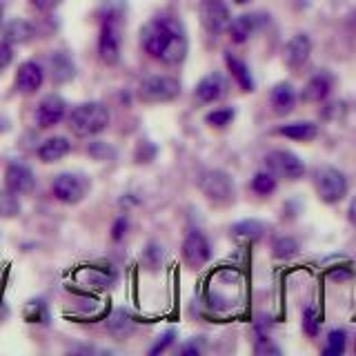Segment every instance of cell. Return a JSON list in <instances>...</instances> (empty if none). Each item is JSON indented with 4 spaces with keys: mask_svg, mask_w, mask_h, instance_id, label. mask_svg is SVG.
Returning a JSON list of instances; mask_svg holds the SVG:
<instances>
[{
    "mask_svg": "<svg viewBox=\"0 0 356 356\" xmlns=\"http://www.w3.org/2000/svg\"><path fill=\"white\" fill-rule=\"evenodd\" d=\"M143 49L165 65H181L187 56V38L176 20H152L140 31Z\"/></svg>",
    "mask_w": 356,
    "mask_h": 356,
    "instance_id": "obj_1",
    "label": "cell"
},
{
    "mask_svg": "<svg viewBox=\"0 0 356 356\" xmlns=\"http://www.w3.org/2000/svg\"><path fill=\"white\" fill-rule=\"evenodd\" d=\"M109 125V111L103 103L89 100L74 107L70 114V127L76 136H96V134L105 131Z\"/></svg>",
    "mask_w": 356,
    "mask_h": 356,
    "instance_id": "obj_2",
    "label": "cell"
},
{
    "mask_svg": "<svg viewBox=\"0 0 356 356\" xmlns=\"http://www.w3.org/2000/svg\"><path fill=\"white\" fill-rule=\"evenodd\" d=\"M314 187L323 203H339L348 194V178L337 167H318L314 172Z\"/></svg>",
    "mask_w": 356,
    "mask_h": 356,
    "instance_id": "obj_3",
    "label": "cell"
},
{
    "mask_svg": "<svg viewBox=\"0 0 356 356\" xmlns=\"http://www.w3.org/2000/svg\"><path fill=\"white\" fill-rule=\"evenodd\" d=\"M181 94V83L172 76H149L138 87L143 103H172Z\"/></svg>",
    "mask_w": 356,
    "mask_h": 356,
    "instance_id": "obj_4",
    "label": "cell"
},
{
    "mask_svg": "<svg viewBox=\"0 0 356 356\" xmlns=\"http://www.w3.org/2000/svg\"><path fill=\"white\" fill-rule=\"evenodd\" d=\"M198 187L203 189V194L214 200V203H229L234 196V181L227 172L222 170H207L200 174Z\"/></svg>",
    "mask_w": 356,
    "mask_h": 356,
    "instance_id": "obj_5",
    "label": "cell"
},
{
    "mask_svg": "<svg viewBox=\"0 0 356 356\" xmlns=\"http://www.w3.org/2000/svg\"><path fill=\"white\" fill-rule=\"evenodd\" d=\"M265 163H267V170H270L274 176L287 178V181H298V178H303V174H305L303 161H300L294 152H287V149L270 152L265 156Z\"/></svg>",
    "mask_w": 356,
    "mask_h": 356,
    "instance_id": "obj_6",
    "label": "cell"
},
{
    "mask_svg": "<svg viewBox=\"0 0 356 356\" xmlns=\"http://www.w3.org/2000/svg\"><path fill=\"white\" fill-rule=\"evenodd\" d=\"M98 56L105 65H116L120 60V27L114 14L107 16L103 20V27H100Z\"/></svg>",
    "mask_w": 356,
    "mask_h": 356,
    "instance_id": "obj_7",
    "label": "cell"
},
{
    "mask_svg": "<svg viewBox=\"0 0 356 356\" xmlns=\"http://www.w3.org/2000/svg\"><path fill=\"white\" fill-rule=\"evenodd\" d=\"M51 192L54 196L60 200L65 205H76L81 203L87 194V181L85 176L81 174H72V172H65V174H58L54 178L51 183Z\"/></svg>",
    "mask_w": 356,
    "mask_h": 356,
    "instance_id": "obj_8",
    "label": "cell"
},
{
    "mask_svg": "<svg viewBox=\"0 0 356 356\" xmlns=\"http://www.w3.org/2000/svg\"><path fill=\"white\" fill-rule=\"evenodd\" d=\"M200 22H203V27L209 31V33H220L229 27V9L227 5L222 3V0H203L200 3Z\"/></svg>",
    "mask_w": 356,
    "mask_h": 356,
    "instance_id": "obj_9",
    "label": "cell"
},
{
    "mask_svg": "<svg viewBox=\"0 0 356 356\" xmlns=\"http://www.w3.org/2000/svg\"><path fill=\"white\" fill-rule=\"evenodd\" d=\"M5 185L18 196H27L36 189V176H33L31 167L22 163H11L5 172Z\"/></svg>",
    "mask_w": 356,
    "mask_h": 356,
    "instance_id": "obj_10",
    "label": "cell"
},
{
    "mask_svg": "<svg viewBox=\"0 0 356 356\" xmlns=\"http://www.w3.org/2000/svg\"><path fill=\"white\" fill-rule=\"evenodd\" d=\"M65 114H67V103L60 96L51 94L40 100V105L36 109V122H38V127L49 129L58 125V122H63Z\"/></svg>",
    "mask_w": 356,
    "mask_h": 356,
    "instance_id": "obj_11",
    "label": "cell"
},
{
    "mask_svg": "<svg viewBox=\"0 0 356 356\" xmlns=\"http://www.w3.org/2000/svg\"><path fill=\"white\" fill-rule=\"evenodd\" d=\"M211 256L209 241L200 232H189L183 243V259L189 267H203Z\"/></svg>",
    "mask_w": 356,
    "mask_h": 356,
    "instance_id": "obj_12",
    "label": "cell"
},
{
    "mask_svg": "<svg viewBox=\"0 0 356 356\" xmlns=\"http://www.w3.org/2000/svg\"><path fill=\"white\" fill-rule=\"evenodd\" d=\"M44 83V72L38 63L27 60L18 67V74H16V89L20 94H33L38 92Z\"/></svg>",
    "mask_w": 356,
    "mask_h": 356,
    "instance_id": "obj_13",
    "label": "cell"
},
{
    "mask_svg": "<svg viewBox=\"0 0 356 356\" xmlns=\"http://www.w3.org/2000/svg\"><path fill=\"white\" fill-rule=\"evenodd\" d=\"M312 54V40L307 33H296V36L285 44V51H283V60L287 67L292 70H298L303 67Z\"/></svg>",
    "mask_w": 356,
    "mask_h": 356,
    "instance_id": "obj_14",
    "label": "cell"
},
{
    "mask_svg": "<svg viewBox=\"0 0 356 356\" xmlns=\"http://www.w3.org/2000/svg\"><path fill=\"white\" fill-rule=\"evenodd\" d=\"M265 25V16L263 14H243L229 20V36L234 42H245L250 36H254L256 31Z\"/></svg>",
    "mask_w": 356,
    "mask_h": 356,
    "instance_id": "obj_15",
    "label": "cell"
},
{
    "mask_svg": "<svg viewBox=\"0 0 356 356\" xmlns=\"http://www.w3.org/2000/svg\"><path fill=\"white\" fill-rule=\"evenodd\" d=\"M227 92V83L220 74H209L196 85V98L200 103H216Z\"/></svg>",
    "mask_w": 356,
    "mask_h": 356,
    "instance_id": "obj_16",
    "label": "cell"
},
{
    "mask_svg": "<svg viewBox=\"0 0 356 356\" xmlns=\"http://www.w3.org/2000/svg\"><path fill=\"white\" fill-rule=\"evenodd\" d=\"M330 92H332V76L316 74L305 83L303 92H300V100H305V103H321V100H325L330 96Z\"/></svg>",
    "mask_w": 356,
    "mask_h": 356,
    "instance_id": "obj_17",
    "label": "cell"
},
{
    "mask_svg": "<svg viewBox=\"0 0 356 356\" xmlns=\"http://www.w3.org/2000/svg\"><path fill=\"white\" fill-rule=\"evenodd\" d=\"M36 36V27L25 18H11L3 27V40L9 44H25Z\"/></svg>",
    "mask_w": 356,
    "mask_h": 356,
    "instance_id": "obj_18",
    "label": "cell"
},
{
    "mask_svg": "<svg viewBox=\"0 0 356 356\" xmlns=\"http://www.w3.org/2000/svg\"><path fill=\"white\" fill-rule=\"evenodd\" d=\"M72 152V143L65 136H51L38 147V159L42 163H58Z\"/></svg>",
    "mask_w": 356,
    "mask_h": 356,
    "instance_id": "obj_19",
    "label": "cell"
},
{
    "mask_svg": "<svg viewBox=\"0 0 356 356\" xmlns=\"http://www.w3.org/2000/svg\"><path fill=\"white\" fill-rule=\"evenodd\" d=\"M270 103H272V107H274V111H276L278 116L289 114V111H292L294 105H296V92H294V87L289 85V83H278L272 89V94H270Z\"/></svg>",
    "mask_w": 356,
    "mask_h": 356,
    "instance_id": "obj_20",
    "label": "cell"
},
{
    "mask_svg": "<svg viewBox=\"0 0 356 356\" xmlns=\"http://www.w3.org/2000/svg\"><path fill=\"white\" fill-rule=\"evenodd\" d=\"M278 134L292 140H314L318 136V127L314 122L300 120V122H289V125L278 127Z\"/></svg>",
    "mask_w": 356,
    "mask_h": 356,
    "instance_id": "obj_21",
    "label": "cell"
},
{
    "mask_svg": "<svg viewBox=\"0 0 356 356\" xmlns=\"http://www.w3.org/2000/svg\"><path fill=\"white\" fill-rule=\"evenodd\" d=\"M49 67H51V78L56 83H70L74 78V74H76V67H74L72 58L67 54H63V51L51 56Z\"/></svg>",
    "mask_w": 356,
    "mask_h": 356,
    "instance_id": "obj_22",
    "label": "cell"
},
{
    "mask_svg": "<svg viewBox=\"0 0 356 356\" xmlns=\"http://www.w3.org/2000/svg\"><path fill=\"white\" fill-rule=\"evenodd\" d=\"M225 63H227L232 76L236 78V83L241 85L243 92H254V78H252V74L248 70V65H245L241 58H236V56H232V54H225Z\"/></svg>",
    "mask_w": 356,
    "mask_h": 356,
    "instance_id": "obj_23",
    "label": "cell"
},
{
    "mask_svg": "<svg viewBox=\"0 0 356 356\" xmlns=\"http://www.w3.org/2000/svg\"><path fill=\"white\" fill-rule=\"evenodd\" d=\"M265 232V225L261 220H241L232 227V236L236 238H248V241H259Z\"/></svg>",
    "mask_w": 356,
    "mask_h": 356,
    "instance_id": "obj_24",
    "label": "cell"
},
{
    "mask_svg": "<svg viewBox=\"0 0 356 356\" xmlns=\"http://www.w3.org/2000/svg\"><path fill=\"white\" fill-rule=\"evenodd\" d=\"M20 214L18 194L11 189H0V218H16Z\"/></svg>",
    "mask_w": 356,
    "mask_h": 356,
    "instance_id": "obj_25",
    "label": "cell"
},
{
    "mask_svg": "<svg viewBox=\"0 0 356 356\" xmlns=\"http://www.w3.org/2000/svg\"><path fill=\"white\" fill-rule=\"evenodd\" d=\"M252 189L261 196H270L276 189V176L272 172H259L252 178Z\"/></svg>",
    "mask_w": 356,
    "mask_h": 356,
    "instance_id": "obj_26",
    "label": "cell"
},
{
    "mask_svg": "<svg viewBox=\"0 0 356 356\" xmlns=\"http://www.w3.org/2000/svg\"><path fill=\"white\" fill-rule=\"evenodd\" d=\"M345 345H348V334H345L343 330H332L327 334V345H325V350H323V354L339 356L345 352Z\"/></svg>",
    "mask_w": 356,
    "mask_h": 356,
    "instance_id": "obj_27",
    "label": "cell"
},
{
    "mask_svg": "<svg viewBox=\"0 0 356 356\" xmlns=\"http://www.w3.org/2000/svg\"><path fill=\"white\" fill-rule=\"evenodd\" d=\"M234 116H236V111H234L232 107H218L214 111H209V114L205 116V120L211 127H225L234 120Z\"/></svg>",
    "mask_w": 356,
    "mask_h": 356,
    "instance_id": "obj_28",
    "label": "cell"
},
{
    "mask_svg": "<svg viewBox=\"0 0 356 356\" xmlns=\"http://www.w3.org/2000/svg\"><path fill=\"white\" fill-rule=\"evenodd\" d=\"M298 254V243L294 238H289V236H283V238H278L274 243V256L276 259H292V256Z\"/></svg>",
    "mask_w": 356,
    "mask_h": 356,
    "instance_id": "obj_29",
    "label": "cell"
},
{
    "mask_svg": "<svg viewBox=\"0 0 356 356\" xmlns=\"http://www.w3.org/2000/svg\"><path fill=\"white\" fill-rule=\"evenodd\" d=\"M109 330H111V334H116V337H125V334L131 330V321L127 318L125 312H116V316L109 321Z\"/></svg>",
    "mask_w": 356,
    "mask_h": 356,
    "instance_id": "obj_30",
    "label": "cell"
},
{
    "mask_svg": "<svg viewBox=\"0 0 356 356\" xmlns=\"http://www.w3.org/2000/svg\"><path fill=\"white\" fill-rule=\"evenodd\" d=\"M89 154H92L94 159H98V161H107V159H111V156H114L116 152H114V147H109L107 143L96 140V143L89 145Z\"/></svg>",
    "mask_w": 356,
    "mask_h": 356,
    "instance_id": "obj_31",
    "label": "cell"
},
{
    "mask_svg": "<svg viewBox=\"0 0 356 356\" xmlns=\"http://www.w3.org/2000/svg\"><path fill=\"white\" fill-rule=\"evenodd\" d=\"M14 60V49H11V44L7 40H0V72L7 70Z\"/></svg>",
    "mask_w": 356,
    "mask_h": 356,
    "instance_id": "obj_32",
    "label": "cell"
},
{
    "mask_svg": "<svg viewBox=\"0 0 356 356\" xmlns=\"http://www.w3.org/2000/svg\"><path fill=\"white\" fill-rule=\"evenodd\" d=\"M303 325H305V332L307 334H314L318 332V321H316V314H314V309H305V314H303Z\"/></svg>",
    "mask_w": 356,
    "mask_h": 356,
    "instance_id": "obj_33",
    "label": "cell"
},
{
    "mask_svg": "<svg viewBox=\"0 0 356 356\" xmlns=\"http://www.w3.org/2000/svg\"><path fill=\"white\" fill-rule=\"evenodd\" d=\"M256 354H281V350H278L272 341L261 339L259 343H256Z\"/></svg>",
    "mask_w": 356,
    "mask_h": 356,
    "instance_id": "obj_34",
    "label": "cell"
},
{
    "mask_svg": "<svg viewBox=\"0 0 356 356\" xmlns=\"http://www.w3.org/2000/svg\"><path fill=\"white\" fill-rule=\"evenodd\" d=\"M174 337H176V332H174V330H170L167 334H163L161 341H159V345H154V348H152V354H159V352H163L165 348H170L172 341H174Z\"/></svg>",
    "mask_w": 356,
    "mask_h": 356,
    "instance_id": "obj_35",
    "label": "cell"
},
{
    "mask_svg": "<svg viewBox=\"0 0 356 356\" xmlns=\"http://www.w3.org/2000/svg\"><path fill=\"white\" fill-rule=\"evenodd\" d=\"M29 3L36 7L38 11H51V9L58 7L63 0H29Z\"/></svg>",
    "mask_w": 356,
    "mask_h": 356,
    "instance_id": "obj_36",
    "label": "cell"
},
{
    "mask_svg": "<svg viewBox=\"0 0 356 356\" xmlns=\"http://www.w3.org/2000/svg\"><path fill=\"white\" fill-rule=\"evenodd\" d=\"M125 229H127V218H118L116 225H114V238L120 241L122 234H125Z\"/></svg>",
    "mask_w": 356,
    "mask_h": 356,
    "instance_id": "obj_37",
    "label": "cell"
},
{
    "mask_svg": "<svg viewBox=\"0 0 356 356\" xmlns=\"http://www.w3.org/2000/svg\"><path fill=\"white\" fill-rule=\"evenodd\" d=\"M348 218L352 225H356V196L352 198V203H350V209H348Z\"/></svg>",
    "mask_w": 356,
    "mask_h": 356,
    "instance_id": "obj_38",
    "label": "cell"
},
{
    "mask_svg": "<svg viewBox=\"0 0 356 356\" xmlns=\"http://www.w3.org/2000/svg\"><path fill=\"white\" fill-rule=\"evenodd\" d=\"M238 5H245V3H250V0H236Z\"/></svg>",
    "mask_w": 356,
    "mask_h": 356,
    "instance_id": "obj_39",
    "label": "cell"
},
{
    "mask_svg": "<svg viewBox=\"0 0 356 356\" xmlns=\"http://www.w3.org/2000/svg\"><path fill=\"white\" fill-rule=\"evenodd\" d=\"M0 20H3V5H0Z\"/></svg>",
    "mask_w": 356,
    "mask_h": 356,
    "instance_id": "obj_40",
    "label": "cell"
}]
</instances>
